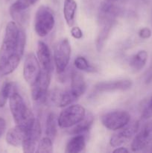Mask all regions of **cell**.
Returning <instances> with one entry per match:
<instances>
[{
  "instance_id": "cell-1",
  "label": "cell",
  "mask_w": 152,
  "mask_h": 153,
  "mask_svg": "<svg viewBox=\"0 0 152 153\" xmlns=\"http://www.w3.org/2000/svg\"><path fill=\"white\" fill-rule=\"evenodd\" d=\"M26 44V34L13 21L5 28L0 47V73L2 76L13 73L20 63Z\"/></svg>"
},
{
  "instance_id": "cell-2",
  "label": "cell",
  "mask_w": 152,
  "mask_h": 153,
  "mask_svg": "<svg viewBox=\"0 0 152 153\" xmlns=\"http://www.w3.org/2000/svg\"><path fill=\"white\" fill-rule=\"evenodd\" d=\"M9 107L16 125L28 128L35 119L24 99L15 88L9 97Z\"/></svg>"
},
{
  "instance_id": "cell-3",
  "label": "cell",
  "mask_w": 152,
  "mask_h": 153,
  "mask_svg": "<svg viewBox=\"0 0 152 153\" xmlns=\"http://www.w3.org/2000/svg\"><path fill=\"white\" fill-rule=\"evenodd\" d=\"M55 25V14L50 7L42 5L37 9L34 18V27L35 32L40 37L47 36Z\"/></svg>"
},
{
  "instance_id": "cell-4",
  "label": "cell",
  "mask_w": 152,
  "mask_h": 153,
  "mask_svg": "<svg viewBox=\"0 0 152 153\" xmlns=\"http://www.w3.org/2000/svg\"><path fill=\"white\" fill-rule=\"evenodd\" d=\"M86 115V110L80 105L67 106L61 111L58 118V123L61 128L73 127L78 123Z\"/></svg>"
},
{
  "instance_id": "cell-5",
  "label": "cell",
  "mask_w": 152,
  "mask_h": 153,
  "mask_svg": "<svg viewBox=\"0 0 152 153\" xmlns=\"http://www.w3.org/2000/svg\"><path fill=\"white\" fill-rule=\"evenodd\" d=\"M71 55V45L67 38L60 40L54 46V61L58 73H63L69 65Z\"/></svg>"
},
{
  "instance_id": "cell-6",
  "label": "cell",
  "mask_w": 152,
  "mask_h": 153,
  "mask_svg": "<svg viewBox=\"0 0 152 153\" xmlns=\"http://www.w3.org/2000/svg\"><path fill=\"white\" fill-rule=\"evenodd\" d=\"M131 120V115L126 111H113L104 114L101 117L102 125L110 130H119L128 125Z\"/></svg>"
},
{
  "instance_id": "cell-7",
  "label": "cell",
  "mask_w": 152,
  "mask_h": 153,
  "mask_svg": "<svg viewBox=\"0 0 152 153\" xmlns=\"http://www.w3.org/2000/svg\"><path fill=\"white\" fill-rule=\"evenodd\" d=\"M52 72L41 68V72L35 82L31 85V97L36 102H45L51 81Z\"/></svg>"
},
{
  "instance_id": "cell-8",
  "label": "cell",
  "mask_w": 152,
  "mask_h": 153,
  "mask_svg": "<svg viewBox=\"0 0 152 153\" xmlns=\"http://www.w3.org/2000/svg\"><path fill=\"white\" fill-rule=\"evenodd\" d=\"M41 131L40 121L37 119H34L31 125L26 130L22 141V146L24 152L31 153L35 152V149L40 140Z\"/></svg>"
},
{
  "instance_id": "cell-9",
  "label": "cell",
  "mask_w": 152,
  "mask_h": 153,
  "mask_svg": "<svg viewBox=\"0 0 152 153\" xmlns=\"http://www.w3.org/2000/svg\"><path fill=\"white\" fill-rule=\"evenodd\" d=\"M41 72L40 64L34 53L30 52L25 57L23 66V76L25 82L30 85L35 82Z\"/></svg>"
},
{
  "instance_id": "cell-10",
  "label": "cell",
  "mask_w": 152,
  "mask_h": 153,
  "mask_svg": "<svg viewBox=\"0 0 152 153\" xmlns=\"http://www.w3.org/2000/svg\"><path fill=\"white\" fill-rule=\"evenodd\" d=\"M152 141V120L146 123L135 135L132 143L131 150L138 152L145 149Z\"/></svg>"
},
{
  "instance_id": "cell-11",
  "label": "cell",
  "mask_w": 152,
  "mask_h": 153,
  "mask_svg": "<svg viewBox=\"0 0 152 153\" xmlns=\"http://www.w3.org/2000/svg\"><path fill=\"white\" fill-rule=\"evenodd\" d=\"M139 125L138 121H134L131 124L128 123L125 127L121 128L120 131H118L116 134H113V136L111 137L110 140V146L116 148L127 143L137 132L139 129Z\"/></svg>"
},
{
  "instance_id": "cell-12",
  "label": "cell",
  "mask_w": 152,
  "mask_h": 153,
  "mask_svg": "<svg viewBox=\"0 0 152 153\" xmlns=\"http://www.w3.org/2000/svg\"><path fill=\"white\" fill-rule=\"evenodd\" d=\"M133 82L129 79L111 81V82H100L95 85V89L98 92H110L116 91H128L131 89Z\"/></svg>"
},
{
  "instance_id": "cell-13",
  "label": "cell",
  "mask_w": 152,
  "mask_h": 153,
  "mask_svg": "<svg viewBox=\"0 0 152 153\" xmlns=\"http://www.w3.org/2000/svg\"><path fill=\"white\" fill-rule=\"evenodd\" d=\"M37 55L41 68L47 71L52 72L53 64H52V53L49 46L44 42L38 41L37 43Z\"/></svg>"
},
{
  "instance_id": "cell-14",
  "label": "cell",
  "mask_w": 152,
  "mask_h": 153,
  "mask_svg": "<svg viewBox=\"0 0 152 153\" xmlns=\"http://www.w3.org/2000/svg\"><path fill=\"white\" fill-rule=\"evenodd\" d=\"M86 90V85L83 76L76 71H72L71 73V85L69 92L73 97L77 100L85 93Z\"/></svg>"
},
{
  "instance_id": "cell-15",
  "label": "cell",
  "mask_w": 152,
  "mask_h": 153,
  "mask_svg": "<svg viewBox=\"0 0 152 153\" xmlns=\"http://www.w3.org/2000/svg\"><path fill=\"white\" fill-rule=\"evenodd\" d=\"M28 128L22 126L16 125V126L10 128L6 135V141L9 145L13 146H22L25 132Z\"/></svg>"
},
{
  "instance_id": "cell-16",
  "label": "cell",
  "mask_w": 152,
  "mask_h": 153,
  "mask_svg": "<svg viewBox=\"0 0 152 153\" xmlns=\"http://www.w3.org/2000/svg\"><path fill=\"white\" fill-rule=\"evenodd\" d=\"M114 22V19H106V20L100 21L101 28L98 33L96 39V43H95L96 49L98 52H101L104 48L106 40L108 38V36L113 28Z\"/></svg>"
},
{
  "instance_id": "cell-17",
  "label": "cell",
  "mask_w": 152,
  "mask_h": 153,
  "mask_svg": "<svg viewBox=\"0 0 152 153\" xmlns=\"http://www.w3.org/2000/svg\"><path fill=\"white\" fill-rule=\"evenodd\" d=\"M38 0H16L10 7V13L15 20L22 19V13L35 4Z\"/></svg>"
},
{
  "instance_id": "cell-18",
  "label": "cell",
  "mask_w": 152,
  "mask_h": 153,
  "mask_svg": "<svg viewBox=\"0 0 152 153\" xmlns=\"http://www.w3.org/2000/svg\"><path fill=\"white\" fill-rule=\"evenodd\" d=\"M86 146V140L83 134H75L67 143L66 152L78 153L82 152Z\"/></svg>"
},
{
  "instance_id": "cell-19",
  "label": "cell",
  "mask_w": 152,
  "mask_h": 153,
  "mask_svg": "<svg viewBox=\"0 0 152 153\" xmlns=\"http://www.w3.org/2000/svg\"><path fill=\"white\" fill-rule=\"evenodd\" d=\"M77 4L75 0H64L63 16L67 25L72 27L75 23Z\"/></svg>"
},
{
  "instance_id": "cell-20",
  "label": "cell",
  "mask_w": 152,
  "mask_h": 153,
  "mask_svg": "<svg viewBox=\"0 0 152 153\" xmlns=\"http://www.w3.org/2000/svg\"><path fill=\"white\" fill-rule=\"evenodd\" d=\"M94 117L91 113H86L84 117L76 125L74 126L71 131V134H82L86 133V131L90 129L91 126L93 124Z\"/></svg>"
},
{
  "instance_id": "cell-21",
  "label": "cell",
  "mask_w": 152,
  "mask_h": 153,
  "mask_svg": "<svg viewBox=\"0 0 152 153\" xmlns=\"http://www.w3.org/2000/svg\"><path fill=\"white\" fill-rule=\"evenodd\" d=\"M148 55L145 50H140L131 58L129 65L134 71H139L145 66Z\"/></svg>"
},
{
  "instance_id": "cell-22",
  "label": "cell",
  "mask_w": 152,
  "mask_h": 153,
  "mask_svg": "<svg viewBox=\"0 0 152 153\" xmlns=\"http://www.w3.org/2000/svg\"><path fill=\"white\" fill-rule=\"evenodd\" d=\"M58 119L54 113H50L47 117L46 123V135L52 140L58 134Z\"/></svg>"
},
{
  "instance_id": "cell-23",
  "label": "cell",
  "mask_w": 152,
  "mask_h": 153,
  "mask_svg": "<svg viewBox=\"0 0 152 153\" xmlns=\"http://www.w3.org/2000/svg\"><path fill=\"white\" fill-rule=\"evenodd\" d=\"M13 89L14 86L12 82H6L3 84L0 90V108H2L5 105Z\"/></svg>"
},
{
  "instance_id": "cell-24",
  "label": "cell",
  "mask_w": 152,
  "mask_h": 153,
  "mask_svg": "<svg viewBox=\"0 0 152 153\" xmlns=\"http://www.w3.org/2000/svg\"><path fill=\"white\" fill-rule=\"evenodd\" d=\"M37 153H52L53 152V143L52 140L49 137H45L39 141L37 146Z\"/></svg>"
},
{
  "instance_id": "cell-25",
  "label": "cell",
  "mask_w": 152,
  "mask_h": 153,
  "mask_svg": "<svg viewBox=\"0 0 152 153\" xmlns=\"http://www.w3.org/2000/svg\"><path fill=\"white\" fill-rule=\"evenodd\" d=\"M75 67L77 69V70H82V71L85 72H94L95 71V68L88 62L87 60L82 56H78L75 58Z\"/></svg>"
},
{
  "instance_id": "cell-26",
  "label": "cell",
  "mask_w": 152,
  "mask_h": 153,
  "mask_svg": "<svg viewBox=\"0 0 152 153\" xmlns=\"http://www.w3.org/2000/svg\"><path fill=\"white\" fill-rule=\"evenodd\" d=\"M142 116L145 118H151L152 117V98L143 110Z\"/></svg>"
},
{
  "instance_id": "cell-27",
  "label": "cell",
  "mask_w": 152,
  "mask_h": 153,
  "mask_svg": "<svg viewBox=\"0 0 152 153\" xmlns=\"http://www.w3.org/2000/svg\"><path fill=\"white\" fill-rule=\"evenodd\" d=\"M71 34L74 38L80 40L83 37V32L79 27H73L71 29Z\"/></svg>"
},
{
  "instance_id": "cell-28",
  "label": "cell",
  "mask_w": 152,
  "mask_h": 153,
  "mask_svg": "<svg viewBox=\"0 0 152 153\" xmlns=\"http://www.w3.org/2000/svg\"><path fill=\"white\" fill-rule=\"evenodd\" d=\"M139 36L142 39H148L151 36V31L148 28H142L139 31Z\"/></svg>"
},
{
  "instance_id": "cell-29",
  "label": "cell",
  "mask_w": 152,
  "mask_h": 153,
  "mask_svg": "<svg viewBox=\"0 0 152 153\" xmlns=\"http://www.w3.org/2000/svg\"><path fill=\"white\" fill-rule=\"evenodd\" d=\"M6 129V121L2 117H0V137L4 134Z\"/></svg>"
},
{
  "instance_id": "cell-30",
  "label": "cell",
  "mask_w": 152,
  "mask_h": 153,
  "mask_svg": "<svg viewBox=\"0 0 152 153\" xmlns=\"http://www.w3.org/2000/svg\"><path fill=\"white\" fill-rule=\"evenodd\" d=\"M128 150L125 147H122V146H118L116 149L113 151V152H128Z\"/></svg>"
},
{
  "instance_id": "cell-31",
  "label": "cell",
  "mask_w": 152,
  "mask_h": 153,
  "mask_svg": "<svg viewBox=\"0 0 152 153\" xmlns=\"http://www.w3.org/2000/svg\"><path fill=\"white\" fill-rule=\"evenodd\" d=\"M108 1H111V2H115L116 1H117V0H108Z\"/></svg>"
}]
</instances>
